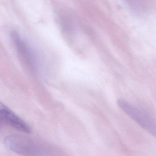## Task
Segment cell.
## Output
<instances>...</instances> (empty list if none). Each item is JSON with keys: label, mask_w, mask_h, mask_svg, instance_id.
<instances>
[{"label": "cell", "mask_w": 156, "mask_h": 156, "mask_svg": "<svg viewBox=\"0 0 156 156\" xmlns=\"http://www.w3.org/2000/svg\"><path fill=\"white\" fill-rule=\"evenodd\" d=\"M117 104L123 112L140 126L151 134L155 135V121L152 116L124 100H118Z\"/></svg>", "instance_id": "1"}, {"label": "cell", "mask_w": 156, "mask_h": 156, "mask_svg": "<svg viewBox=\"0 0 156 156\" xmlns=\"http://www.w3.org/2000/svg\"><path fill=\"white\" fill-rule=\"evenodd\" d=\"M7 148L15 153L24 156H37V148L33 141L24 136L12 135L7 136L4 141Z\"/></svg>", "instance_id": "2"}, {"label": "cell", "mask_w": 156, "mask_h": 156, "mask_svg": "<svg viewBox=\"0 0 156 156\" xmlns=\"http://www.w3.org/2000/svg\"><path fill=\"white\" fill-rule=\"evenodd\" d=\"M11 37L20 58L30 69L34 70L36 68L35 60L29 45L15 31L12 32Z\"/></svg>", "instance_id": "3"}, {"label": "cell", "mask_w": 156, "mask_h": 156, "mask_svg": "<svg viewBox=\"0 0 156 156\" xmlns=\"http://www.w3.org/2000/svg\"><path fill=\"white\" fill-rule=\"evenodd\" d=\"M0 117L9 125L18 131L26 133H30L31 132V128L27 123L1 102H0Z\"/></svg>", "instance_id": "4"}]
</instances>
